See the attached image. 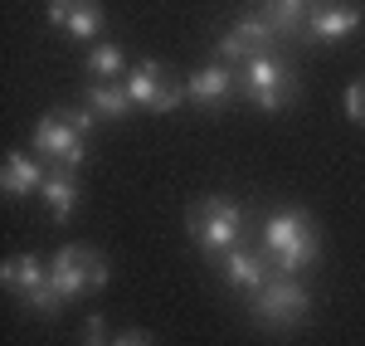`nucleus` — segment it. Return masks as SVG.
<instances>
[{
	"instance_id": "obj_20",
	"label": "nucleus",
	"mask_w": 365,
	"mask_h": 346,
	"mask_svg": "<svg viewBox=\"0 0 365 346\" xmlns=\"http://www.w3.org/2000/svg\"><path fill=\"white\" fill-rule=\"evenodd\" d=\"M63 113H68V122H73L83 137L93 132V122H98V113H93V108H63Z\"/></svg>"
},
{
	"instance_id": "obj_18",
	"label": "nucleus",
	"mask_w": 365,
	"mask_h": 346,
	"mask_svg": "<svg viewBox=\"0 0 365 346\" xmlns=\"http://www.w3.org/2000/svg\"><path fill=\"white\" fill-rule=\"evenodd\" d=\"M341 108H346V117L351 122H361L365 127V83H351L346 93H341Z\"/></svg>"
},
{
	"instance_id": "obj_12",
	"label": "nucleus",
	"mask_w": 365,
	"mask_h": 346,
	"mask_svg": "<svg viewBox=\"0 0 365 346\" xmlns=\"http://www.w3.org/2000/svg\"><path fill=\"white\" fill-rule=\"evenodd\" d=\"M44 20L58 29V34H68V39H98L103 34V5L98 0H49V10H44Z\"/></svg>"
},
{
	"instance_id": "obj_13",
	"label": "nucleus",
	"mask_w": 365,
	"mask_h": 346,
	"mask_svg": "<svg viewBox=\"0 0 365 346\" xmlns=\"http://www.w3.org/2000/svg\"><path fill=\"white\" fill-rule=\"evenodd\" d=\"M220 278H225L229 288H239V292H249V297H253V292L273 278V259H268L263 249H244V244H239L234 254L220 259Z\"/></svg>"
},
{
	"instance_id": "obj_5",
	"label": "nucleus",
	"mask_w": 365,
	"mask_h": 346,
	"mask_svg": "<svg viewBox=\"0 0 365 346\" xmlns=\"http://www.w3.org/2000/svg\"><path fill=\"white\" fill-rule=\"evenodd\" d=\"M0 283L15 292V297L25 302L29 312H44V317H54L58 307H63V297H58L54 278H49V263L39 259V254H15L10 263H0Z\"/></svg>"
},
{
	"instance_id": "obj_15",
	"label": "nucleus",
	"mask_w": 365,
	"mask_h": 346,
	"mask_svg": "<svg viewBox=\"0 0 365 346\" xmlns=\"http://www.w3.org/2000/svg\"><path fill=\"white\" fill-rule=\"evenodd\" d=\"M83 108H93V113L103 117V122H122V117L132 113L137 103H132L127 83H93V78H88V88H83Z\"/></svg>"
},
{
	"instance_id": "obj_17",
	"label": "nucleus",
	"mask_w": 365,
	"mask_h": 346,
	"mask_svg": "<svg viewBox=\"0 0 365 346\" xmlns=\"http://www.w3.org/2000/svg\"><path fill=\"white\" fill-rule=\"evenodd\" d=\"M83 68H88V78L93 83H122L132 68H127V54H122V44H93L83 58Z\"/></svg>"
},
{
	"instance_id": "obj_19",
	"label": "nucleus",
	"mask_w": 365,
	"mask_h": 346,
	"mask_svg": "<svg viewBox=\"0 0 365 346\" xmlns=\"http://www.w3.org/2000/svg\"><path fill=\"white\" fill-rule=\"evenodd\" d=\"M83 342H88V346H113V342H108V322H103V317H88Z\"/></svg>"
},
{
	"instance_id": "obj_10",
	"label": "nucleus",
	"mask_w": 365,
	"mask_h": 346,
	"mask_svg": "<svg viewBox=\"0 0 365 346\" xmlns=\"http://www.w3.org/2000/svg\"><path fill=\"white\" fill-rule=\"evenodd\" d=\"M365 25V10L356 0H312L307 10V39L317 44H341Z\"/></svg>"
},
{
	"instance_id": "obj_3",
	"label": "nucleus",
	"mask_w": 365,
	"mask_h": 346,
	"mask_svg": "<svg viewBox=\"0 0 365 346\" xmlns=\"http://www.w3.org/2000/svg\"><path fill=\"white\" fill-rule=\"evenodd\" d=\"M312 307V292L302 278H287V273H273L263 288L249 297V312L258 327H268V332H287V327H297V322L307 317Z\"/></svg>"
},
{
	"instance_id": "obj_16",
	"label": "nucleus",
	"mask_w": 365,
	"mask_h": 346,
	"mask_svg": "<svg viewBox=\"0 0 365 346\" xmlns=\"http://www.w3.org/2000/svg\"><path fill=\"white\" fill-rule=\"evenodd\" d=\"M39 200L49 205V220L63 225V220L73 215V205H78V175H73V171H49V175H44Z\"/></svg>"
},
{
	"instance_id": "obj_21",
	"label": "nucleus",
	"mask_w": 365,
	"mask_h": 346,
	"mask_svg": "<svg viewBox=\"0 0 365 346\" xmlns=\"http://www.w3.org/2000/svg\"><path fill=\"white\" fill-rule=\"evenodd\" d=\"M113 346H156V342H151L141 327H127V332H117V337H113Z\"/></svg>"
},
{
	"instance_id": "obj_6",
	"label": "nucleus",
	"mask_w": 365,
	"mask_h": 346,
	"mask_svg": "<svg viewBox=\"0 0 365 346\" xmlns=\"http://www.w3.org/2000/svg\"><path fill=\"white\" fill-rule=\"evenodd\" d=\"M239 78H244V98H249L258 113H282V108L297 98V73H292L278 54L249 58V63L239 68Z\"/></svg>"
},
{
	"instance_id": "obj_2",
	"label": "nucleus",
	"mask_w": 365,
	"mask_h": 346,
	"mask_svg": "<svg viewBox=\"0 0 365 346\" xmlns=\"http://www.w3.org/2000/svg\"><path fill=\"white\" fill-rule=\"evenodd\" d=\"M249 210L239 200H229V195H210V200H200L185 210V234L195 239V249L205 254V259H225V254H234L239 249V239H244V220Z\"/></svg>"
},
{
	"instance_id": "obj_1",
	"label": "nucleus",
	"mask_w": 365,
	"mask_h": 346,
	"mask_svg": "<svg viewBox=\"0 0 365 346\" xmlns=\"http://www.w3.org/2000/svg\"><path fill=\"white\" fill-rule=\"evenodd\" d=\"M263 244V254L273 259V273H287V278H302L307 268H317L322 259V234L312 225L307 210H297V205H287V210H273L268 220H263V234H258Z\"/></svg>"
},
{
	"instance_id": "obj_4",
	"label": "nucleus",
	"mask_w": 365,
	"mask_h": 346,
	"mask_svg": "<svg viewBox=\"0 0 365 346\" xmlns=\"http://www.w3.org/2000/svg\"><path fill=\"white\" fill-rule=\"evenodd\" d=\"M49 278L63 302L83 297V292H103L108 288V259L88 244H63L54 259H49Z\"/></svg>"
},
{
	"instance_id": "obj_9",
	"label": "nucleus",
	"mask_w": 365,
	"mask_h": 346,
	"mask_svg": "<svg viewBox=\"0 0 365 346\" xmlns=\"http://www.w3.org/2000/svg\"><path fill=\"white\" fill-rule=\"evenodd\" d=\"M122 83H127V93H132V103H137L141 113H175L180 103H190L185 83H166V73H161L156 58H141Z\"/></svg>"
},
{
	"instance_id": "obj_22",
	"label": "nucleus",
	"mask_w": 365,
	"mask_h": 346,
	"mask_svg": "<svg viewBox=\"0 0 365 346\" xmlns=\"http://www.w3.org/2000/svg\"><path fill=\"white\" fill-rule=\"evenodd\" d=\"M282 5H297V10H312V0H282Z\"/></svg>"
},
{
	"instance_id": "obj_14",
	"label": "nucleus",
	"mask_w": 365,
	"mask_h": 346,
	"mask_svg": "<svg viewBox=\"0 0 365 346\" xmlns=\"http://www.w3.org/2000/svg\"><path fill=\"white\" fill-rule=\"evenodd\" d=\"M44 161L34 156V151H10L5 161H0V190L10 195V200H25V195H39L44 190Z\"/></svg>"
},
{
	"instance_id": "obj_11",
	"label": "nucleus",
	"mask_w": 365,
	"mask_h": 346,
	"mask_svg": "<svg viewBox=\"0 0 365 346\" xmlns=\"http://www.w3.org/2000/svg\"><path fill=\"white\" fill-rule=\"evenodd\" d=\"M244 93V78H239V68L234 63H205L200 73H190L185 78V98L195 103V108H225V103H234Z\"/></svg>"
},
{
	"instance_id": "obj_7",
	"label": "nucleus",
	"mask_w": 365,
	"mask_h": 346,
	"mask_svg": "<svg viewBox=\"0 0 365 346\" xmlns=\"http://www.w3.org/2000/svg\"><path fill=\"white\" fill-rule=\"evenodd\" d=\"M34 151L44 156V161H54V171H73L88 161V137L68 122V113L58 108V113H44L34 122Z\"/></svg>"
},
{
	"instance_id": "obj_8",
	"label": "nucleus",
	"mask_w": 365,
	"mask_h": 346,
	"mask_svg": "<svg viewBox=\"0 0 365 346\" xmlns=\"http://www.w3.org/2000/svg\"><path fill=\"white\" fill-rule=\"evenodd\" d=\"M278 39H282V34L268 25L258 10H253V15H244V20H234V25H229V34L215 44V58H220V63H239V68H244L249 58H268L273 49H278Z\"/></svg>"
}]
</instances>
